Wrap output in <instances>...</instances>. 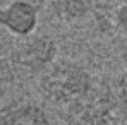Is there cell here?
<instances>
[{
	"label": "cell",
	"mask_w": 127,
	"mask_h": 125,
	"mask_svg": "<svg viewBox=\"0 0 127 125\" xmlns=\"http://www.w3.org/2000/svg\"><path fill=\"white\" fill-rule=\"evenodd\" d=\"M96 84L91 70L81 62L57 58L38 77V93L45 103L64 111L89 96Z\"/></svg>",
	"instance_id": "obj_1"
},
{
	"label": "cell",
	"mask_w": 127,
	"mask_h": 125,
	"mask_svg": "<svg viewBox=\"0 0 127 125\" xmlns=\"http://www.w3.org/2000/svg\"><path fill=\"white\" fill-rule=\"evenodd\" d=\"M59 58V43L48 33H33L16 43L12 50V63L28 75L40 77Z\"/></svg>",
	"instance_id": "obj_2"
},
{
	"label": "cell",
	"mask_w": 127,
	"mask_h": 125,
	"mask_svg": "<svg viewBox=\"0 0 127 125\" xmlns=\"http://www.w3.org/2000/svg\"><path fill=\"white\" fill-rule=\"evenodd\" d=\"M0 125H53V118L41 101L16 96L0 103Z\"/></svg>",
	"instance_id": "obj_3"
},
{
	"label": "cell",
	"mask_w": 127,
	"mask_h": 125,
	"mask_svg": "<svg viewBox=\"0 0 127 125\" xmlns=\"http://www.w3.org/2000/svg\"><path fill=\"white\" fill-rule=\"evenodd\" d=\"M38 24L40 10L26 2L10 0L7 5L0 7V27L17 40L28 38L36 33Z\"/></svg>",
	"instance_id": "obj_4"
},
{
	"label": "cell",
	"mask_w": 127,
	"mask_h": 125,
	"mask_svg": "<svg viewBox=\"0 0 127 125\" xmlns=\"http://www.w3.org/2000/svg\"><path fill=\"white\" fill-rule=\"evenodd\" d=\"M93 0H46L50 16L62 24H77L88 19L93 12Z\"/></svg>",
	"instance_id": "obj_5"
},
{
	"label": "cell",
	"mask_w": 127,
	"mask_h": 125,
	"mask_svg": "<svg viewBox=\"0 0 127 125\" xmlns=\"http://www.w3.org/2000/svg\"><path fill=\"white\" fill-rule=\"evenodd\" d=\"M16 82V67L12 60L0 53V103L7 98Z\"/></svg>",
	"instance_id": "obj_6"
},
{
	"label": "cell",
	"mask_w": 127,
	"mask_h": 125,
	"mask_svg": "<svg viewBox=\"0 0 127 125\" xmlns=\"http://www.w3.org/2000/svg\"><path fill=\"white\" fill-rule=\"evenodd\" d=\"M113 26L127 34V2H124L115 10V14H113Z\"/></svg>",
	"instance_id": "obj_7"
},
{
	"label": "cell",
	"mask_w": 127,
	"mask_h": 125,
	"mask_svg": "<svg viewBox=\"0 0 127 125\" xmlns=\"http://www.w3.org/2000/svg\"><path fill=\"white\" fill-rule=\"evenodd\" d=\"M19 2H26V3L33 5V7H34V9H38L40 12L46 7V0H19Z\"/></svg>",
	"instance_id": "obj_8"
},
{
	"label": "cell",
	"mask_w": 127,
	"mask_h": 125,
	"mask_svg": "<svg viewBox=\"0 0 127 125\" xmlns=\"http://www.w3.org/2000/svg\"><path fill=\"white\" fill-rule=\"evenodd\" d=\"M124 2H127V0H122V3H124Z\"/></svg>",
	"instance_id": "obj_9"
}]
</instances>
